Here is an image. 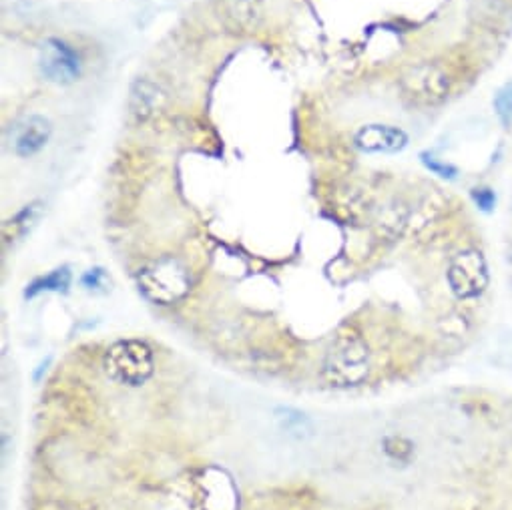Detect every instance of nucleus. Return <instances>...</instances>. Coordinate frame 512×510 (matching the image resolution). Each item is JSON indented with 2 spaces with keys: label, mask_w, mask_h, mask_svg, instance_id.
<instances>
[{
  "label": "nucleus",
  "mask_w": 512,
  "mask_h": 510,
  "mask_svg": "<svg viewBox=\"0 0 512 510\" xmlns=\"http://www.w3.org/2000/svg\"><path fill=\"white\" fill-rule=\"evenodd\" d=\"M370 370L368 346L360 336H340L324 362V378L338 388L360 384Z\"/></svg>",
  "instance_id": "obj_1"
},
{
  "label": "nucleus",
  "mask_w": 512,
  "mask_h": 510,
  "mask_svg": "<svg viewBox=\"0 0 512 510\" xmlns=\"http://www.w3.org/2000/svg\"><path fill=\"white\" fill-rule=\"evenodd\" d=\"M107 376L123 386H141L153 376V352L145 342L121 340L103 360Z\"/></svg>",
  "instance_id": "obj_2"
},
{
  "label": "nucleus",
  "mask_w": 512,
  "mask_h": 510,
  "mask_svg": "<svg viewBox=\"0 0 512 510\" xmlns=\"http://www.w3.org/2000/svg\"><path fill=\"white\" fill-rule=\"evenodd\" d=\"M446 278L452 294L460 300H472L482 296L490 282L488 266L482 258V253L476 249H466L454 255Z\"/></svg>",
  "instance_id": "obj_3"
},
{
  "label": "nucleus",
  "mask_w": 512,
  "mask_h": 510,
  "mask_svg": "<svg viewBox=\"0 0 512 510\" xmlns=\"http://www.w3.org/2000/svg\"><path fill=\"white\" fill-rule=\"evenodd\" d=\"M406 97L418 105H436L448 97L450 79L438 65H420L402 79Z\"/></svg>",
  "instance_id": "obj_4"
},
{
  "label": "nucleus",
  "mask_w": 512,
  "mask_h": 510,
  "mask_svg": "<svg viewBox=\"0 0 512 510\" xmlns=\"http://www.w3.org/2000/svg\"><path fill=\"white\" fill-rule=\"evenodd\" d=\"M41 75L57 85H71L81 77V57L65 41L51 39L41 49Z\"/></svg>",
  "instance_id": "obj_5"
},
{
  "label": "nucleus",
  "mask_w": 512,
  "mask_h": 510,
  "mask_svg": "<svg viewBox=\"0 0 512 510\" xmlns=\"http://www.w3.org/2000/svg\"><path fill=\"white\" fill-rule=\"evenodd\" d=\"M139 284L151 300L163 304L181 298L189 288L185 272L175 262H159L151 270H145Z\"/></svg>",
  "instance_id": "obj_6"
},
{
  "label": "nucleus",
  "mask_w": 512,
  "mask_h": 510,
  "mask_svg": "<svg viewBox=\"0 0 512 510\" xmlns=\"http://www.w3.org/2000/svg\"><path fill=\"white\" fill-rule=\"evenodd\" d=\"M51 135V121L43 115H31L13 127V149L19 157H33L49 143Z\"/></svg>",
  "instance_id": "obj_7"
},
{
  "label": "nucleus",
  "mask_w": 512,
  "mask_h": 510,
  "mask_svg": "<svg viewBox=\"0 0 512 510\" xmlns=\"http://www.w3.org/2000/svg\"><path fill=\"white\" fill-rule=\"evenodd\" d=\"M354 143L364 153H398L408 145V135L390 125H366L356 133Z\"/></svg>",
  "instance_id": "obj_8"
},
{
  "label": "nucleus",
  "mask_w": 512,
  "mask_h": 510,
  "mask_svg": "<svg viewBox=\"0 0 512 510\" xmlns=\"http://www.w3.org/2000/svg\"><path fill=\"white\" fill-rule=\"evenodd\" d=\"M163 103H165V95L155 83H151L147 79H139L133 85L129 105H131V113L139 121L153 119L163 109Z\"/></svg>",
  "instance_id": "obj_9"
},
{
  "label": "nucleus",
  "mask_w": 512,
  "mask_h": 510,
  "mask_svg": "<svg viewBox=\"0 0 512 510\" xmlns=\"http://www.w3.org/2000/svg\"><path fill=\"white\" fill-rule=\"evenodd\" d=\"M69 286H71V272L67 268H61L51 272L45 278L35 280L27 290V298H35L41 292H67Z\"/></svg>",
  "instance_id": "obj_10"
},
{
  "label": "nucleus",
  "mask_w": 512,
  "mask_h": 510,
  "mask_svg": "<svg viewBox=\"0 0 512 510\" xmlns=\"http://www.w3.org/2000/svg\"><path fill=\"white\" fill-rule=\"evenodd\" d=\"M384 450L392 460H398V462H408L414 454L412 442L406 440L404 436H388L384 440Z\"/></svg>",
  "instance_id": "obj_11"
},
{
  "label": "nucleus",
  "mask_w": 512,
  "mask_h": 510,
  "mask_svg": "<svg viewBox=\"0 0 512 510\" xmlns=\"http://www.w3.org/2000/svg\"><path fill=\"white\" fill-rule=\"evenodd\" d=\"M278 418H280L282 428L286 432H292V434H298V436H302L304 432H310V420L302 412H296V410L288 408V410H280Z\"/></svg>",
  "instance_id": "obj_12"
},
{
  "label": "nucleus",
  "mask_w": 512,
  "mask_h": 510,
  "mask_svg": "<svg viewBox=\"0 0 512 510\" xmlns=\"http://www.w3.org/2000/svg\"><path fill=\"white\" fill-rule=\"evenodd\" d=\"M494 109L506 127H512V85L500 89L494 97Z\"/></svg>",
  "instance_id": "obj_13"
},
{
  "label": "nucleus",
  "mask_w": 512,
  "mask_h": 510,
  "mask_svg": "<svg viewBox=\"0 0 512 510\" xmlns=\"http://www.w3.org/2000/svg\"><path fill=\"white\" fill-rule=\"evenodd\" d=\"M39 217V207L37 205H31V207H27L25 211H21L17 217H15V221H11L13 223V227L17 229V235H23L31 225H33V221Z\"/></svg>",
  "instance_id": "obj_14"
},
{
  "label": "nucleus",
  "mask_w": 512,
  "mask_h": 510,
  "mask_svg": "<svg viewBox=\"0 0 512 510\" xmlns=\"http://www.w3.org/2000/svg\"><path fill=\"white\" fill-rule=\"evenodd\" d=\"M422 161H424V165H426L430 171H434L436 175H440V177H444V179H454V177H456V169H454L452 165L440 163V161H436L432 155H422Z\"/></svg>",
  "instance_id": "obj_15"
},
{
  "label": "nucleus",
  "mask_w": 512,
  "mask_h": 510,
  "mask_svg": "<svg viewBox=\"0 0 512 510\" xmlns=\"http://www.w3.org/2000/svg\"><path fill=\"white\" fill-rule=\"evenodd\" d=\"M472 197H474V201L478 203V207L484 209V211L492 209V205H494V201H496V197H494V193H492L490 189H474V191H472Z\"/></svg>",
  "instance_id": "obj_16"
},
{
  "label": "nucleus",
  "mask_w": 512,
  "mask_h": 510,
  "mask_svg": "<svg viewBox=\"0 0 512 510\" xmlns=\"http://www.w3.org/2000/svg\"><path fill=\"white\" fill-rule=\"evenodd\" d=\"M101 280H103V272L101 270H91L85 278H83V284L93 290V288H99L101 286Z\"/></svg>",
  "instance_id": "obj_17"
}]
</instances>
